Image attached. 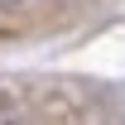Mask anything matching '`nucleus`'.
<instances>
[{
	"instance_id": "f257e3e1",
	"label": "nucleus",
	"mask_w": 125,
	"mask_h": 125,
	"mask_svg": "<svg viewBox=\"0 0 125 125\" xmlns=\"http://www.w3.org/2000/svg\"><path fill=\"white\" fill-rule=\"evenodd\" d=\"M34 0H0V10H29Z\"/></svg>"
}]
</instances>
